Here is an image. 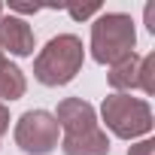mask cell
<instances>
[{"mask_svg":"<svg viewBox=\"0 0 155 155\" xmlns=\"http://www.w3.org/2000/svg\"><path fill=\"white\" fill-rule=\"evenodd\" d=\"M6 131H9V110L0 104V137H3Z\"/></svg>","mask_w":155,"mask_h":155,"instance_id":"13","label":"cell"},{"mask_svg":"<svg viewBox=\"0 0 155 155\" xmlns=\"http://www.w3.org/2000/svg\"><path fill=\"white\" fill-rule=\"evenodd\" d=\"M101 116H104L107 128L122 140H137V137L152 131V110L143 97L110 94V97H104Z\"/></svg>","mask_w":155,"mask_h":155,"instance_id":"3","label":"cell"},{"mask_svg":"<svg viewBox=\"0 0 155 155\" xmlns=\"http://www.w3.org/2000/svg\"><path fill=\"white\" fill-rule=\"evenodd\" d=\"M67 12H70L73 18H88V15H97V12H101V3H88V6H76V3H70Z\"/></svg>","mask_w":155,"mask_h":155,"instance_id":"11","label":"cell"},{"mask_svg":"<svg viewBox=\"0 0 155 155\" xmlns=\"http://www.w3.org/2000/svg\"><path fill=\"white\" fill-rule=\"evenodd\" d=\"M58 122L46 110H28L15 122V146L25 155H49L58 149Z\"/></svg>","mask_w":155,"mask_h":155,"instance_id":"4","label":"cell"},{"mask_svg":"<svg viewBox=\"0 0 155 155\" xmlns=\"http://www.w3.org/2000/svg\"><path fill=\"white\" fill-rule=\"evenodd\" d=\"M0 49L12 52L15 58L34 55L37 40H34L31 25L25 18H18V15H3V18H0Z\"/></svg>","mask_w":155,"mask_h":155,"instance_id":"6","label":"cell"},{"mask_svg":"<svg viewBox=\"0 0 155 155\" xmlns=\"http://www.w3.org/2000/svg\"><path fill=\"white\" fill-rule=\"evenodd\" d=\"M107 82H110V88H116V94H125L131 88H140V55L131 52L128 58L116 61L110 67V73H107Z\"/></svg>","mask_w":155,"mask_h":155,"instance_id":"8","label":"cell"},{"mask_svg":"<svg viewBox=\"0 0 155 155\" xmlns=\"http://www.w3.org/2000/svg\"><path fill=\"white\" fill-rule=\"evenodd\" d=\"M0 61H3V49H0Z\"/></svg>","mask_w":155,"mask_h":155,"instance_id":"16","label":"cell"},{"mask_svg":"<svg viewBox=\"0 0 155 155\" xmlns=\"http://www.w3.org/2000/svg\"><path fill=\"white\" fill-rule=\"evenodd\" d=\"M140 88L143 94H155V55H143L140 58Z\"/></svg>","mask_w":155,"mask_h":155,"instance_id":"10","label":"cell"},{"mask_svg":"<svg viewBox=\"0 0 155 155\" xmlns=\"http://www.w3.org/2000/svg\"><path fill=\"white\" fill-rule=\"evenodd\" d=\"M28 91V79H25V73L12 64V61H0V104L3 101H18L25 97Z\"/></svg>","mask_w":155,"mask_h":155,"instance_id":"9","label":"cell"},{"mask_svg":"<svg viewBox=\"0 0 155 155\" xmlns=\"http://www.w3.org/2000/svg\"><path fill=\"white\" fill-rule=\"evenodd\" d=\"M146 28H149V34H155V3L146 6Z\"/></svg>","mask_w":155,"mask_h":155,"instance_id":"14","label":"cell"},{"mask_svg":"<svg viewBox=\"0 0 155 155\" xmlns=\"http://www.w3.org/2000/svg\"><path fill=\"white\" fill-rule=\"evenodd\" d=\"M0 18H3V3H0Z\"/></svg>","mask_w":155,"mask_h":155,"instance_id":"15","label":"cell"},{"mask_svg":"<svg viewBox=\"0 0 155 155\" xmlns=\"http://www.w3.org/2000/svg\"><path fill=\"white\" fill-rule=\"evenodd\" d=\"M61 152L64 155H110V137L101 125L79 134H64Z\"/></svg>","mask_w":155,"mask_h":155,"instance_id":"7","label":"cell"},{"mask_svg":"<svg viewBox=\"0 0 155 155\" xmlns=\"http://www.w3.org/2000/svg\"><path fill=\"white\" fill-rule=\"evenodd\" d=\"M137 31L131 15L125 12H104L91 25V58L97 64H116L134 52Z\"/></svg>","mask_w":155,"mask_h":155,"instance_id":"2","label":"cell"},{"mask_svg":"<svg viewBox=\"0 0 155 155\" xmlns=\"http://www.w3.org/2000/svg\"><path fill=\"white\" fill-rule=\"evenodd\" d=\"M128 155H155V140H140L128 149Z\"/></svg>","mask_w":155,"mask_h":155,"instance_id":"12","label":"cell"},{"mask_svg":"<svg viewBox=\"0 0 155 155\" xmlns=\"http://www.w3.org/2000/svg\"><path fill=\"white\" fill-rule=\"evenodd\" d=\"M55 122L64 134H79V131H88L97 125V113L82 97H64L55 110Z\"/></svg>","mask_w":155,"mask_h":155,"instance_id":"5","label":"cell"},{"mask_svg":"<svg viewBox=\"0 0 155 155\" xmlns=\"http://www.w3.org/2000/svg\"><path fill=\"white\" fill-rule=\"evenodd\" d=\"M82 61H85L82 40L76 34H58L40 49L34 61V76H37V82L58 88L76 79V73L82 70Z\"/></svg>","mask_w":155,"mask_h":155,"instance_id":"1","label":"cell"}]
</instances>
